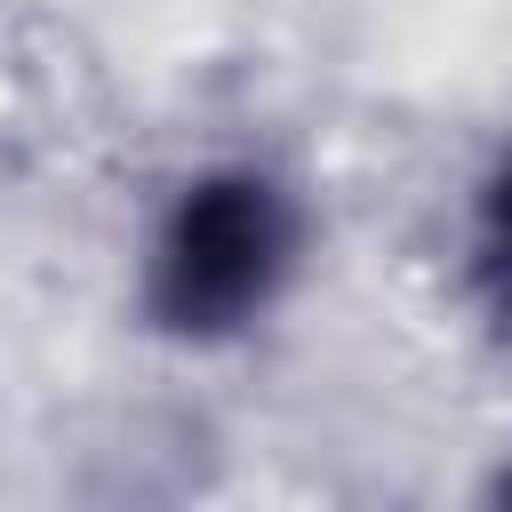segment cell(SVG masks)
<instances>
[{
	"instance_id": "obj_1",
	"label": "cell",
	"mask_w": 512,
	"mask_h": 512,
	"mask_svg": "<svg viewBox=\"0 0 512 512\" xmlns=\"http://www.w3.org/2000/svg\"><path fill=\"white\" fill-rule=\"evenodd\" d=\"M296 264V208L256 168H216L176 192L144 264V312L168 336L248 328Z\"/></svg>"
},
{
	"instance_id": "obj_2",
	"label": "cell",
	"mask_w": 512,
	"mask_h": 512,
	"mask_svg": "<svg viewBox=\"0 0 512 512\" xmlns=\"http://www.w3.org/2000/svg\"><path fill=\"white\" fill-rule=\"evenodd\" d=\"M480 256H488V272L512 288V160H504L496 184L480 192Z\"/></svg>"
},
{
	"instance_id": "obj_3",
	"label": "cell",
	"mask_w": 512,
	"mask_h": 512,
	"mask_svg": "<svg viewBox=\"0 0 512 512\" xmlns=\"http://www.w3.org/2000/svg\"><path fill=\"white\" fill-rule=\"evenodd\" d=\"M504 496H512V472H504Z\"/></svg>"
}]
</instances>
